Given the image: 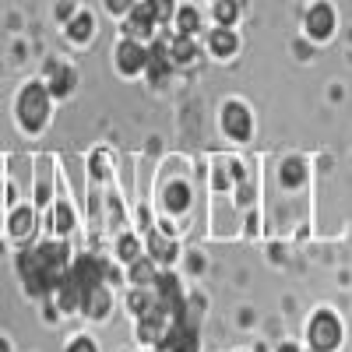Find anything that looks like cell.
<instances>
[{"label":"cell","instance_id":"obj_1","mask_svg":"<svg viewBox=\"0 0 352 352\" xmlns=\"http://www.w3.org/2000/svg\"><path fill=\"white\" fill-rule=\"evenodd\" d=\"M64 264H67V250L56 247V243H46L39 250L21 254V275L28 282V292H46L53 285H60Z\"/></svg>","mask_w":352,"mask_h":352},{"label":"cell","instance_id":"obj_2","mask_svg":"<svg viewBox=\"0 0 352 352\" xmlns=\"http://www.w3.org/2000/svg\"><path fill=\"white\" fill-rule=\"evenodd\" d=\"M18 116L28 131H43L46 116H50V92L43 85H28L21 99H18Z\"/></svg>","mask_w":352,"mask_h":352},{"label":"cell","instance_id":"obj_3","mask_svg":"<svg viewBox=\"0 0 352 352\" xmlns=\"http://www.w3.org/2000/svg\"><path fill=\"white\" fill-rule=\"evenodd\" d=\"M338 342H342L338 317H335V314H317V317L310 320V345H314L317 352H331V349H338Z\"/></svg>","mask_w":352,"mask_h":352},{"label":"cell","instance_id":"obj_4","mask_svg":"<svg viewBox=\"0 0 352 352\" xmlns=\"http://www.w3.org/2000/svg\"><path fill=\"white\" fill-rule=\"evenodd\" d=\"M222 127L229 138H236V141H247L250 138V113L240 106V102H229L222 109Z\"/></svg>","mask_w":352,"mask_h":352},{"label":"cell","instance_id":"obj_5","mask_svg":"<svg viewBox=\"0 0 352 352\" xmlns=\"http://www.w3.org/2000/svg\"><path fill=\"white\" fill-rule=\"evenodd\" d=\"M144 60H148V53H144L131 36L120 43V50H116V67H120L124 74H138V71L144 67Z\"/></svg>","mask_w":352,"mask_h":352},{"label":"cell","instance_id":"obj_6","mask_svg":"<svg viewBox=\"0 0 352 352\" xmlns=\"http://www.w3.org/2000/svg\"><path fill=\"white\" fill-rule=\"evenodd\" d=\"M144 67H148V74H152V81L159 85V81H166L169 78V67H173V56H169V46L159 39L152 50H148V60H144Z\"/></svg>","mask_w":352,"mask_h":352},{"label":"cell","instance_id":"obj_7","mask_svg":"<svg viewBox=\"0 0 352 352\" xmlns=\"http://www.w3.org/2000/svg\"><path fill=\"white\" fill-rule=\"evenodd\" d=\"M307 28H310V36H314V39H328V36H331V28H335V14H331V8H328V4L310 8V14H307Z\"/></svg>","mask_w":352,"mask_h":352},{"label":"cell","instance_id":"obj_8","mask_svg":"<svg viewBox=\"0 0 352 352\" xmlns=\"http://www.w3.org/2000/svg\"><path fill=\"white\" fill-rule=\"evenodd\" d=\"M155 28V21H152V11H148V4H141V8H131V21H127V36L131 39H141V36H148Z\"/></svg>","mask_w":352,"mask_h":352},{"label":"cell","instance_id":"obj_9","mask_svg":"<svg viewBox=\"0 0 352 352\" xmlns=\"http://www.w3.org/2000/svg\"><path fill=\"white\" fill-rule=\"evenodd\" d=\"M169 56H173V64H194V56H197V46L190 43V36H180V39L173 43Z\"/></svg>","mask_w":352,"mask_h":352},{"label":"cell","instance_id":"obj_10","mask_svg":"<svg viewBox=\"0 0 352 352\" xmlns=\"http://www.w3.org/2000/svg\"><path fill=\"white\" fill-rule=\"evenodd\" d=\"M81 307H85L88 314H92V317H102V314L109 310V296L102 292V285H96L92 292H88V296L81 300Z\"/></svg>","mask_w":352,"mask_h":352},{"label":"cell","instance_id":"obj_11","mask_svg":"<svg viewBox=\"0 0 352 352\" xmlns=\"http://www.w3.org/2000/svg\"><path fill=\"white\" fill-rule=\"evenodd\" d=\"M11 236L14 240H25L28 236V232H32V212H28V208H18L14 215H11Z\"/></svg>","mask_w":352,"mask_h":352},{"label":"cell","instance_id":"obj_12","mask_svg":"<svg viewBox=\"0 0 352 352\" xmlns=\"http://www.w3.org/2000/svg\"><path fill=\"white\" fill-rule=\"evenodd\" d=\"M212 50L219 56H229L232 50H236V36H232L229 28H215V32H212Z\"/></svg>","mask_w":352,"mask_h":352},{"label":"cell","instance_id":"obj_13","mask_svg":"<svg viewBox=\"0 0 352 352\" xmlns=\"http://www.w3.org/2000/svg\"><path fill=\"white\" fill-rule=\"evenodd\" d=\"M187 201H190V190L184 187V184H173L169 190H166V204L173 212H184L187 208Z\"/></svg>","mask_w":352,"mask_h":352},{"label":"cell","instance_id":"obj_14","mask_svg":"<svg viewBox=\"0 0 352 352\" xmlns=\"http://www.w3.org/2000/svg\"><path fill=\"white\" fill-rule=\"evenodd\" d=\"M176 25H180V36H194L197 25H201V18H197L194 8H184L180 14H176Z\"/></svg>","mask_w":352,"mask_h":352},{"label":"cell","instance_id":"obj_15","mask_svg":"<svg viewBox=\"0 0 352 352\" xmlns=\"http://www.w3.org/2000/svg\"><path fill=\"white\" fill-rule=\"evenodd\" d=\"M236 14H240L236 0H219V4H215V18H219L222 25H232V21H236Z\"/></svg>","mask_w":352,"mask_h":352},{"label":"cell","instance_id":"obj_16","mask_svg":"<svg viewBox=\"0 0 352 352\" xmlns=\"http://www.w3.org/2000/svg\"><path fill=\"white\" fill-rule=\"evenodd\" d=\"M71 85H74V74H71V71H53L50 92H53V96H67V92H71Z\"/></svg>","mask_w":352,"mask_h":352},{"label":"cell","instance_id":"obj_17","mask_svg":"<svg viewBox=\"0 0 352 352\" xmlns=\"http://www.w3.org/2000/svg\"><path fill=\"white\" fill-rule=\"evenodd\" d=\"M67 32H71V39H88V36H92V18L78 14V18L67 25Z\"/></svg>","mask_w":352,"mask_h":352},{"label":"cell","instance_id":"obj_18","mask_svg":"<svg viewBox=\"0 0 352 352\" xmlns=\"http://www.w3.org/2000/svg\"><path fill=\"white\" fill-rule=\"evenodd\" d=\"M148 11H152V21L166 25L173 18V0H148Z\"/></svg>","mask_w":352,"mask_h":352},{"label":"cell","instance_id":"obj_19","mask_svg":"<svg viewBox=\"0 0 352 352\" xmlns=\"http://www.w3.org/2000/svg\"><path fill=\"white\" fill-rule=\"evenodd\" d=\"M300 180H303V166H300L296 159H289V162L282 166V184H285V187H296Z\"/></svg>","mask_w":352,"mask_h":352},{"label":"cell","instance_id":"obj_20","mask_svg":"<svg viewBox=\"0 0 352 352\" xmlns=\"http://www.w3.org/2000/svg\"><path fill=\"white\" fill-rule=\"evenodd\" d=\"M134 268H131V275H134V282H141V285H148V282H155V272H152V264L148 261H131Z\"/></svg>","mask_w":352,"mask_h":352},{"label":"cell","instance_id":"obj_21","mask_svg":"<svg viewBox=\"0 0 352 352\" xmlns=\"http://www.w3.org/2000/svg\"><path fill=\"white\" fill-rule=\"evenodd\" d=\"M120 257H124V261H138V257H141V254H138V240L124 236V240H120Z\"/></svg>","mask_w":352,"mask_h":352},{"label":"cell","instance_id":"obj_22","mask_svg":"<svg viewBox=\"0 0 352 352\" xmlns=\"http://www.w3.org/2000/svg\"><path fill=\"white\" fill-rule=\"evenodd\" d=\"M127 303H131V310H134L138 317L148 310V296H144V292H131V300H127Z\"/></svg>","mask_w":352,"mask_h":352},{"label":"cell","instance_id":"obj_23","mask_svg":"<svg viewBox=\"0 0 352 352\" xmlns=\"http://www.w3.org/2000/svg\"><path fill=\"white\" fill-rule=\"evenodd\" d=\"M152 250H155V257H162V261H173V247H169L166 240L152 236Z\"/></svg>","mask_w":352,"mask_h":352},{"label":"cell","instance_id":"obj_24","mask_svg":"<svg viewBox=\"0 0 352 352\" xmlns=\"http://www.w3.org/2000/svg\"><path fill=\"white\" fill-rule=\"evenodd\" d=\"M56 229H60V232L71 229V208H67V204H60V208H56Z\"/></svg>","mask_w":352,"mask_h":352},{"label":"cell","instance_id":"obj_25","mask_svg":"<svg viewBox=\"0 0 352 352\" xmlns=\"http://www.w3.org/2000/svg\"><path fill=\"white\" fill-rule=\"evenodd\" d=\"M106 4H109V11L124 14V11H131V8H134V0H106Z\"/></svg>","mask_w":352,"mask_h":352},{"label":"cell","instance_id":"obj_26","mask_svg":"<svg viewBox=\"0 0 352 352\" xmlns=\"http://www.w3.org/2000/svg\"><path fill=\"white\" fill-rule=\"evenodd\" d=\"M67 352H96V345L88 342V338H78V342H74V345H71Z\"/></svg>","mask_w":352,"mask_h":352},{"label":"cell","instance_id":"obj_27","mask_svg":"<svg viewBox=\"0 0 352 352\" xmlns=\"http://www.w3.org/2000/svg\"><path fill=\"white\" fill-rule=\"evenodd\" d=\"M278 352H300V349H296V345H282Z\"/></svg>","mask_w":352,"mask_h":352},{"label":"cell","instance_id":"obj_28","mask_svg":"<svg viewBox=\"0 0 352 352\" xmlns=\"http://www.w3.org/2000/svg\"><path fill=\"white\" fill-rule=\"evenodd\" d=\"M0 352H11V349H8V342H4V338H0Z\"/></svg>","mask_w":352,"mask_h":352}]
</instances>
